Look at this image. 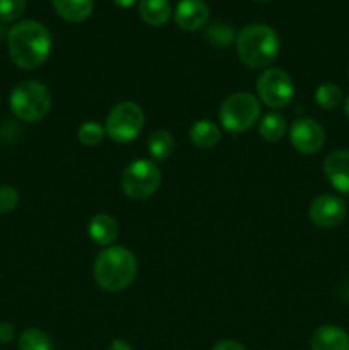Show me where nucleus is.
Listing matches in <instances>:
<instances>
[{
	"mask_svg": "<svg viewBox=\"0 0 349 350\" xmlns=\"http://www.w3.org/2000/svg\"><path fill=\"white\" fill-rule=\"evenodd\" d=\"M10 60L23 70H33L47 62L51 50V34L38 21H21L7 34Z\"/></svg>",
	"mask_w": 349,
	"mask_h": 350,
	"instance_id": "obj_1",
	"label": "nucleus"
},
{
	"mask_svg": "<svg viewBox=\"0 0 349 350\" xmlns=\"http://www.w3.org/2000/svg\"><path fill=\"white\" fill-rule=\"evenodd\" d=\"M139 265L130 250L108 246L94 260L92 275L96 284L106 293H122L135 280Z\"/></svg>",
	"mask_w": 349,
	"mask_h": 350,
	"instance_id": "obj_2",
	"label": "nucleus"
},
{
	"mask_svg": "<svg viewBox=\"0 0 349 350\" xmlns=\"http://www.w3.org/2000/svg\"><path fill=\"white\" fill-rule=\"evenodd\" d=\"M236 53L243 65L263 68L276 60L279 53V36L267 24H248L236 34Z\"/></svg>",
	"mask_w": 349,
	"mask_h": 350,
	"instance_id": "obj_3",
	"label": "nucleus"
},
{
	"mask_svg": "<svg viewBox=\"0 0 349 350\" xmlns=\"http://www.w3.org/2000/svg\"><path fill=\"white\" fill-rule=\"evenodd\" d=\"M10 109L23 122H40L51 108V94L38 81H23L10 92Z\"/></svg>",
	"mask_w": 349,
	"mask_h": 350,
	"instance_id": "obj_4",
	"label": "nucleus"
},
{
	"mask_svg": "<svg viewBox=\"0 0 349 350\" xmlns=\"http://www.w3.org/2000/svg\"><path fill=\"white\" fill-rule=\"evenodd\" d=\"M260 118V103L250 92H235L222 101L219 122L231 133H242L252 129Z\"/></svg>",
	"mask_w": 349,
	"mask_h": 350,
	"instance_id": "obj_5",
	"label": "nucleus"
},
{
	"mask_svg": "<svg viewBox=\"0 0 349 350\" xmlns=\"http://www.w3.org/2000/svg\"><path fill=\"white\" fill-rule=\"evenodd\" d=\"M123 193L132 200H146L153 197L161 185V170L154 161L135 159L125 167L122 174Z\"/></svg>",
	"mask_w": 349,
	"mask_h": 350,
	"instance_id": "obj_6",
	"label": "nucleus"
},
{
	"mask_svg": "<svg viewBox=\"0 0 349 350\" xmlns=\"http://www.w3.org/2000/svg\"><path fill=\"white\" fill-rule=\"evenodd\" d=\"M144 129V111L137 103L122 101L113 106L106 118V135L120 144L135 140Z\"/></svg>",
	"mask_w": 349,
	"mask_h": 350,
	"instance_id": "obj_7",
	"label": "nucleus"
},
{
	"mask_svg": "<svg viewBox=\"0 0 349 350\" xmlns=\"http://www.w3.org/2000/svg\"><path fill=\"white\" fill-rule=\"evenodd\" d=\"M257 94L269 108H286L294 98V82L283 68H266L257 79Z\"/></svg>",
	"mask_w": 349,
	"mask_h": 350,
	"instance_id": "obj_8",
	"label": "nucleus"
},
{
	"mask_svg": "<svg viewBox=\"0 0 349 350\" xmlns=\"http://www.w3.org/2000/svg\"><path fill=\"white\" fill-rule=\"evenodd\" d=\"M289 140L301 154H315L324 147L325 130L311 118H300L291 125Z\"/></svg>",
	"mask_w": 349,
	"mask_h": 350,
	"instance_id": "obj_9",
	"label": "nucleus"
},
{
	"mask_svg": "<svg viewBox=\"0 0 349 350\" xmlns=\"http://www.w3.org/2000/svg\"><path fill=\"white\" fill-rule=\"evenodd\" d=\"M308 217L317 228L331 229L341 224L346 217V204L335 195H320L308 208Z\"/></svg>",
	"mask_w": 349,
	"mask_h": 350,
	"instance_id": "obj_10",
	"label": "nucleus"
},
{
	"mask_svg": "<svg viewBox=\"0 0 349 350\" xmlns=\"http://www.w3.org/2000/svg\"><path fill=\"white\" fill-rule=\"evenodd\" d=\"M209 19V7L204 0H180L174 9V23L183 31H198Z\"/></svg>",
	"mask_w": 349,
	"mask_h": 350,
	"instance_id": "obj_11",
	"label": "nucleus"
},
{
	"mask_svg": "<svg viewBox=\"0 0 349 350\" xmlns=\"http://www.w3.org/2000/svg\"><path fill=\"white\" fill-rule=\"evenodd\" d=\"M324 173L335 190L349 195V150H332L324 161Z\"/></svg>",
	"mask_w": 349,
	"mask_h": 350,
	"instance_id": "obj_12",
	"label": "nucleus"
},
{
	"mask_svg": "<svg viewBox=\"0 0 349 350\" xmlns=\"http://www.w3.org/2000/svg\"><path fill=\"white\" fill-rule=\"evenodd\" d=\"M311 350H349V335L337 325H322L313 332Z\"/></svg>",
	"mask_w": 349,
	"mask_h": 350,
	"instance_id": "obj_13",
	"label": "nucleus"
},
{
	"mask_svg": "<svg viewBox=\"0 0 349 350\" xmlns=\"http://www.w3.org/2000/svg\"><path fill=\"white\" fill-rule=\"evenodd\" d=\"M118 222L109 214H96L89 219L88 234L98 246L108 248L118 238Z\"/></svg>",
	"mask_w": 349,
	"mask_h": 350,
	"instance_id": "obj_14",
	"label": "nucleus"
},
{
	"mask_svg": "<svg viewBox=\"0 0 349 350\" xmlns=\"http://www.w3.org/2000/svg\"><path fill=\"white\" fill-rule=\"evenodd\" d=\"M188 135H190L192 144H194L197 149L207 150L212 149V147L221 140V130H219V126L216 125L214 122H211V120H198V122H195L194 125L190 126Z\"/></svg>",
	"mask_w": 349,
	"mask_h": 350,
	"instance_id": "obj_15",
	"label": "nucleus"
},
{
	"mask_svg": "<svg viewBox=\"0 0 349 350\" xmlns=\"http://www.w3.org/2000/svg\"><path fill=\"white\" fill-rule=\"evenodd\" d=\"M53 9L67 23H82L92 12V0H51Z\"/></svg>",
	"mask_w": 349,
	"mask_h": 350,
	"instance_id": "obj_16",
	"label": "nucleus"
},
{
	"mask_svg": "<svg viewBox=\"0 0 349 350\" xmlns=\"http://www.w3.org/2000/svg\"><path fill=\"white\" fill-rule=\"evenodd\" d=\"M139 16L149 26H164L171 17L170 0H140Z\"/></svg>",
	"mask_w": 349,
	"mask_h": 350,
	"instance_id": "obj_17",
	"label": "nucleus"
},
{
	"mask_svg": "<svg viewBox=\"0 0 349 350\" xmlns=\"http://www.w3.org/2000/svg\"><path fill=\"white\" fill-rule=\"evenodd\" d=\"M147 149H149L151 157L156 163L170 159L171 154L174 152V139L168 130L159 129L154 130L147 139Z\"/></svg>",
	"mask_w": 349,
	"mask_h": 350,
	"instance_id": "obj_18",
	"label": "nucleus"
},
{
	"mask_svg": "<svg viewBox=\"0 0 349 350\" xmlns=\"http://www.w3.org/2000/svg\"><path fill=\"white\" fill-rule=\"evenodd\" d=\"M259 133L267 142H277L286 133V120L279 113H267L259 120Z\"/></svg>",
	"mask_w": 349,
	"mask_h": 350,
	"instance_id": "obj_19",
	"label": "nucleus"
},
{
	"mask_svg": "<svg viewBox=\"0 0 349 350\" xmlns=\"http://www.w3.org/2000/svg\"><path fill=\"white\" fill-rule=\"evenodd\" d=\"M315 101L324 109H335L344 103V92L337 84L324 82L315 91Z\"/></svg>",
	"mask_w": 349,
	"mask_h": 350,
	"instance_id": "obj_20",
	"label": "nucleus"
},
{
	"mask_svg": "<svg viewBox=\"0 0 349 350\" xmlns=\"http://www.w3.org/2000/svg\"><path fill=\"white\" fill-rule=\"evenodd\" d=\"M17 347L19 350H53V342L43 330L27 328L21 334Z\"/></svg>",
	"mask_w": 349,
	"mask_h": 350,
	"instance_id": "obj_21",
	"label": "nucleus"
},
{
	"mask_svg": "<svg viewBox=\"0 0 349 350\" xmlns=\"http://www.w3.org/2000/svg\"><path fill=\"white\" fill-rule=\"evenodd\" d=\"M205 36H207L209 43L214 44V46L226 48L231 44L233 40H236L235 29H233L229 24L226 23H214L207 27L205 31Z\"/></svg>",
	"mask_w": 349,
	"mask_h": 350,
	"instance_id": "obj_22",
	"label": "nucleus"
},
{
	"mask_svg": "<svg viewBox=\"0 0 349 350\" xmlns=\"http://www.w3.org/2000/svg\"><path fill=\"white\" fill-rule=\"evenodd\" d=\"M106 135V130L101 123L98 122H84L77 130V137L81 140V144L84 146L92 147V146H98Z\"/></svg>",
	"mask_w": 349,
	"mask_h": 350,
	"instance_id": "obj_23",
	"label": "nucleus"
},
{
	"mask_svg": "<svg viewBox=\"0 0 349 350\" xmlns=\"http://www.w3.org/2000/svg\"><path fill=\"white\" fill-rule=\"evenodd\" d=\"M26 9V0H0V21L12 23L19 19Z\"/></svg>",
	"mask_w": 349,
	"mask_h": 350,
	"instance_id": "obj_24",
	"label": "nucleus"
},
{
	"mask_svg": "<svg viewBox=\"0 0 349 350\" xmlns=\"http://www.w3.org/2000/svg\"><path fill=\"white\" fill-rule=\"evenodd\" d=\"M19 204V193L14 187L3 185L0 187V214H9Z\"/></svg>",
	"mask_w": 349,
	"mask_h": 350,
	"instance_id": "obj_25",
	"label": "nucleus"
},
{
	"mask_svg": "<svg viewBox=\"0 0 349 350\" xmlns=\"http://www.w3.org/2000/svg\"><path fill=\"white\" fill-rule=\"evenodd\" d=\"M14 327L10 323H5V321H2L0 323V344H9V342H12L14 338Z\"/></svg>",
	"mask_w": 349,
	"mask_h": 350,
	"instance_id": "obj_26",
	"label": "nucleus"
},
{
	"mask_svg": "<svg viewBox=\"0 0 349 350\" xmlns=\"http://www.w3.org/2000/svg\"><path fill=\"white\" fill-rule=\"evenodd\" d=\"M211 350H246L240 342L235 340H219L218 344L212 345Z\"/></svg>",
	"mask_w": 349,
	"mask_h": 350,
	"instance_id": "obj_27",
	"label": "nucleus"
},
{
	"mask_svg": "<svg viewBox=\"0 0 349 350\" xmlns=\"http://www.w3.org/2000/svg\"><path fill=\"white\" fill-rule=\"evenodd\" d=\"M108 350H132V347H130L125 340H122V338H115V340L109 344Z\"/></svg>",
	"mask_w": 349,
	"mask_h": 350,
	"instance_id": "obj_28",
	"label": "nucleus"
},
{
	"mask_svg": "<svg viewBox=\"0 0 349 350\" xmlns=\"http://www.w3.org/2000/svg\"><path fill=\"white\" fill-rule=\"evenodd\" d=\"M113 3H115L116 7H122V9H129V7H132L133 3L137 2V0H112Z\"/></svg>",
	"mask_w": 349,
	"mask_h": 350,
	"instance_id": "obj_29",
	"label": "nucleus"
},
{
	"mask_svg": "<svg viewBox=\"0 0 349 350\" xmlns=\"http://www.w3.org/2000/svg\"><path fill=\"white\" fill-rule=\"evenodd\" d=\"M342 291H344V293H342V296L349 301V280L344 284V286H342Z\"/></svg>",
	"mask_w": 349,
	"mask_h": 350,
	"instance_id": "obj_30",
	"label": "nucleus"
},
{
	"mask_svg": "<svg viewBox=\"0 0 349 350\" xmlns=\"http://www.w3.org/2000/svg\"><path fill=\"white\" fill-rule=\"evenodd\" d=\"M344 111H346V116L349 118V96L346 98V101H344Z\"/></svg>",
	"mask_w": 349,
	"mask_h": 350,
	"instance_id": "obj_31",
	"label": "nucleus"
},
{
	"mask_svg": "<svg viewBox=\"0 0 349 350\" xmlns=\"http://www.w3.org/2000/svg\"><path fill=\"white\" fill-rule=\"evenodd\" d=\"M257 2H267V0H257Z\"/></svg>",
	"mask_w": 349,
	"mask_h": 350,
	"instance_id": "obj_32",
	"label": "nucleus"
}]
</instances>
